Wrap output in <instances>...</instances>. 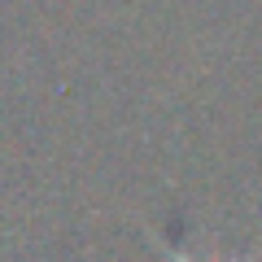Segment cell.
I'll return each instance as SVG.
<instances>
[{"mask_svg": "<svg viewBox=\"0 0 262 262\" xmlns=\"http://www.w3.org/2000/svg\"><path fill=\"white\" fill-rule=\"evenodd\" d=\"M253 258H258V249H253V253H249V258H245V262H253ZM179 262H188V258H179Z\"/></svg>", "mask_w": 262, "mask_h": 262, "instance_id": "obj_1", "label": "cell"}]
</instances>
